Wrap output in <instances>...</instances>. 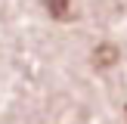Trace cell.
<instances>
[{
  "label": "cell",
  "instance_id": "1",
  "mask_svg": "<svg viewBox=\"0 0 127 124\" xmlns=\"http://www.w3.org/2000/svg\"><path fill=\"white\" fill-rule=\"evenodd\" d=\"M93 62H96L99 68L115 65V62H118V47H112V43H99V47L93 50Z\"/></svg>",
  "mask_w": 127,
  "mask_h": 124
},
{
  "label": "cell",
  "instance_id": "2",
  "mask_svg": "<svg viewBox=\"0 0 127 124\" xmlns=\"http://www.w3.org/2000/svg\"><path fill=\"white\" fill-rule=\"evenodd\" d=\"M43 6H47V12L53 19H68V12H71V0H43Z\"/></svg>",
  "mask_w": 127,
  "mask_h": 124
}]
</instances>
